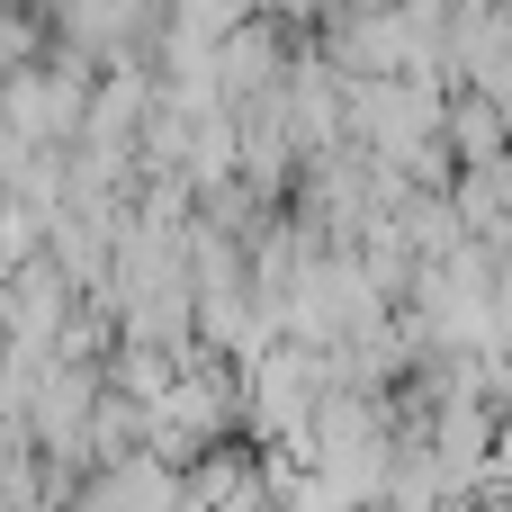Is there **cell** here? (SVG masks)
<instances>
[{"instance_id":"cell-2","label":"cell","mask_w":512,"mask_h":512,"mask_svg":"<svg viewBox=\"0 0 512 512\" xmlns=\"http://www.w3.org/2000/svg\"><path fill=\"white\" fill-rule=\"evenodd\" d=\"M72 504L81 512H180V468H162L153 450H126V459L90 468Z\"/></svg>"},{"instance_id":"cell-3","label":"cell","mask_w":512,"mask_h":512,"mask_svg":"<svg viewBox=\"0 0 512 512\" xmlns=\"http://www.w3.org/2000/svg\"><path fill=\"white\" fill-rule=\"evenodd\" d=\"M441 153H450V171H486V162H504V153H512V108L477 99V90H450V108H441Z\"/></svg>"},{"instance_id":"cell-1","label":"cell","mask_w":512,"mask_h":512,"mask_svg":"<svg viewBox=\"0 0 512 512\" xmlns=\"http://www.w3.org/2000/svg\"><path fill=\"white\" fill-rule=\"evenodd\" d=\"M72 288H63V270L36 252V261H18V270H0V351H27V360H54V333L72 324Z\"/></svg>"},{"instance_id":"cell-4","label":"cell","mask_w":512,"mask_h":512,"mask_svg":"<svg viewBox=\"0 0 512 512\" xmlns=\"http://www.w3.org/2000/svg\"><path fill=\"white\" fill-rule=\"evenodd\" d=\"M486 486H504V495H512V414L495 423V459H486Z\"/></svg>"}]
</instances>
